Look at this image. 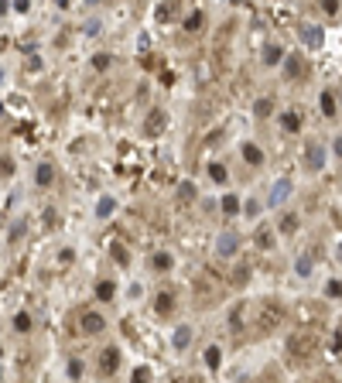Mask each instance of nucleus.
<instances>
[{
    "mask_svg": "<svg viewBox=\"0 0 342 383\" xmlns=\"http://www.w3.org/2000/svg\"><path fill=\"white\" fill-rule=\"evenodd\" d=\"M99 28H103V24H99V18H89V21H86V35H89V38H96V35H99Z\"/></svg>",
    "mask_w": 342,
    "mask_h": 383,
    "instance_id": "c9c22d12",
    "label": "nucleus"
},
{
    "mask_svg": "<svg viewBox=\"0 0 342 383\" xmlns=\"http://www.w3.org/2000/svg\"><path fill=\"white\" fill-rule=\"evenodd\" d=\"M339 260H342V253H339Z\"/></svg>",
    "mask_w": 342,
    "mask_h": 383,
    "instance_id": "c03bdc74",
    "label": "nucleus"
},
{
    "mask_svg": "<svg viewBox=\"0 0 342 383\" xmlns=\"http://www.w3.org/2000/svg\"><path fill=\"white\" fill-rule=\"evenodd\" d=\"M304 168L308 171H322L325 168V147L318 140H308L304 144Z\"/></svg>",
    "mask_w": 342,
    "mask_h": 383,
    "instance_id": "7ed1b4c3",
    "label": "nucleus"
},
{
    "mask_svg": "<svg viewBox=\"0 0 342 383\" xmlns=\"http://www.w3.org/2000/svg\"><path fill=\"white\" fill-rule=\"evenodd\" d=\"M130 383H151V369H147V366H137L133 376H130Z\"/></svg>",
    "mask_w": 342,
    "mask_h": 383,
    "instance_id": "c85d7f7f",
    "label": "nucleus"
},
{
    "mask_svg": "<svg viewBox=\"0 0 342 383\" xmlns=\"http://www.w3.org/2000/svg\"><path fill=\"white\" fill-rule=\"evenodd\" d=\"M318 103H322V113L325 116H335V96H332V93H322Z\"/></svg>",
    "mask_w": 342,
    "mask_h": 383,
    "instance_id": "393cba45",
    "label": "nucleus"
},
{
    "mask_svg": "<svg viewBox=\"0 0 342 383\" xmlns=\"http://www.w3.org/2000/svg\"><path fill=\"white\" fill-rule=\"evenodd\" d=\"M219 363H223V349H219V345H209V349H206V366H209V369H219Z\"/></svg>",
    "mask_w": 342,
    "mask_h": 383,
    "instance_id": "f3484780",
    "label": "nucleus"
},
{
    "mask_svg": "<svg viewBox=\"0 0 342 383\" xmlns=\"http://www.w3.org/2000/svg\"><path fill=\"white\" fill-rule=\"evenodd\" d=\"M223 212H226V216L240 212V199H236V195H223Z\"/></svg>",
    "mask_w": 342,
    "mask_h": 383,
    "instance_id": "cd10ccee",
    "label": "nucleus"
},
{
    "mask_svg": "<svg viewBox=\"0 0 342 383\" xmlns=\"http://www.w3.org/2000/svg\"><path fill=\"white\" fill-rule=\"evenodd\" d=\"M284 72L287 76H298V72H301V52H294V55L284 58Z\"/></svg>",
    "mask_w": 342,
    "mask_h": 383,
    "instance_id": "6ab92c4d",
    "label": "nucleus"
},
{
    "mask_svg": "<svg viewBox=\"0 0 342 383\" xmlns=\"http://www.w3.org/2000/svg\"><path fill=\"white\" fill-rule=\"evenodd\" d=\"M311 264H315V257H311V253H304V257H298V264H294V270H298V277H308V274H311Z\"/></svg>",
    "mask_w": 342,
    "mask_h": 383,
    "instance_id": "aec40b11",
    "label": "nucleus"
},
{
    "mask_svg": "<svg viewBox=\"0 0 342 383\" xmlns=\"http://www.w3.org/2000/svg\"><path fill=\"white\" fill-rule=\"evenodd\" d=\"M247 281H250V267H236V270H233V284H236V287L247 284Z\"/></svg>",
    "mask_w": 342,
    "mask_h": 383,
    "instance_id": "72a5a7b5",
    "label": "nucleus"
},
{
    "mask_svg": "<svg viewBox=\"0 0 342 383\" xmlns=\"http://www.w3.org/2000/svg\"><path fill=\"white\" fill-rule=\"evenodd\" d=\"M113 209H116V199H110V195H103V199L96 202V216H99V219L113 216Z\"/></svg>",
    "mask_w": 342,
    "mask_h": 383,
    "instance_id": "2eb2a0df",
    "label": "nucleus"
},
{
    "mask_svg": "<svg viewBox=\"0 0 342 383\" xmlns=\"http://www.w3.org/2000/svg\"><path fill=\"white\" fill-rule=\"evenodd\" d=\"M284 48H281V45H267V48H264V62H267V65H277V62H284Z\"/></svg>",
    "mask_w": 342,
    "mask_h": 383,
    "instance_id": "ddd939ff",
    "label": "nucleus"
},
{
    "mask_svg": "<svg viewBox=\"0 0 342 383\" xmlns=\"http://www.w3.org/2000/svg\"><path fill=\"white\" fill-rule=\"evenodd\" d=\"M35 181H38L41 188H48V185L55 181V168H52L48 161H45V164H38V171H35Z\"/></svg>",
    "mask_w": 342,
    "mask_h": 383,
    "instance_id": "9b49d317",
    "label": "nucleus"
},
{
    "mask_svg": "<svg viewBox=\"0 0 342 383\" xmlns=\"http://www.w3.org/2000/svg\"><path fill=\"white\" fill-rule=\"evenodd\" d=\"M79 328H82L86 335H96V332H103V328H106V318H103L99 311H86V315L79 318Z\"/></svg>",
    "mask_w": 342,
    "mask_h": 383,
    "instance_id": "39448f33",
    "label": "nucleus"
},
{
    "mask_svg": "<svg viewBox=\"0 0 342 383\" xmlns=\"http://www.w3.org/2000/svg\"><path fill=\"white\" fill-rule=\"evenodd\" d=\"M154 308H157V315H171V308H175V294H171V291H161V294L154 298Z\"/></svg>",
    "mask_w": 342,
    "mask_h": 383,
    "instance_id": "f8f14e48",
    "label": "nucleus"
},
{
    "mask_svg": "<svg viewBox=\"0 0 342 383\" xmlns=\"http://www.w3.org/2000/svg\"><path fill=\"white\" fill-rule=\"evenodd\" d=\"M229 325H233V332H243V305L233 308V315H229Z\"/></svg>",
    "mask_w": 342,
    "mask_h": 383,
    "instance_id": "a878e982",
    "label": "nucleus"
},
{
    "mask_svg": "<svg viewBox=\"0 0 342 383\" xmlns=\"http://www.w3.org/2000/svg\"><path fill=\"white\" fill-rule=\"evenodd\" d=\"M298 230V216H294V212H287L284 219H281V233H294Z\"/></svg>",
    "mask_w": 342,
    "mask_h": 383,
    "instance_id": "7c9ffc66",
    "label": "nucleus"
},
{
    "mask_svg": "<svg viewBox=\"0 0 342 383\" xmlns=\"http://www.w3.org/2000/svg\"><path fill=\"white\" fill-rule=\"evenodd\" d=\"M236 250H240V233L236 230H223L219 240H216V253H219V257H233Z\"/></svg>",
    "mask_w": 342,
    "mask_h": 383,
    "instance_id": "20e7f679",
    "label": "nucleus"
},
{
    "mask_svg": "<svg viewBox=\"0 0 342 383\" xmlns=\"http://www.w3.org/2000/svg\"><path fill=\"white\" fill-rule=\"evenodd\" d=\"M257 247L274 250V230H270V226H260V230H257Z\"/></svg>",
    "mask_w": 342,
    "mask_h": 383,
    "instance_id": "dca6fc26",
    "label": "nucleus"
},
{
    "mask_svg": "<svg viewBox=\"0 0 342 383\" xmlns=\"http://www.w3.org/2000/svg\"><path fill=\"white\" fill-rule=\"evenodd\" d=\"M202 21H206V14H202V11H192L189 18H185V31H199V28H202Z\"/></svg>",
    "mask_w": 342,
    "mask_h": 383,
    "instance_id": "4be33fe9",
    "label": "nucleus"
},
{
    "mask_svg": "<svg viewBox=\"0 0 342 383\" xmlns=\"http://www.w3.org/2000/svg\"><path fill=\"white\" fill-rule=\"evenodd\" d=\"M281 127H284V130H291V134H294V130H301V116H298V113H284V116H281Z\"/></svg>",
    "mask_w": 342,
    "mask_h": 383,
    "instance_id": "412c9836",
    "label": "nucleus"
},
{
    "mask_svg": "<svg viewBox=\"0 0 342 383\" xmlns=\"http://www.w3.org/2000/svg\"><path fill=\"white\" fill-rule=\"evenodd\" d=\"M301 41L308 45V48H322V28L318 24H301Z\"/></svg>",
    "mask_w": 342,
    "mask_h": 383,
    "instance_id": "6e6552de",
    "label": "nucleus"
},
{
    "mask_svg": "<svg viewBox=\"0 0 342 383\" xmlns=\"http://www.w3.org/2000/svg\"><path fill=\"white\" fill-rule=\"evenodd\" d=\"M69 376H72V380L82 376V363H79V359H69Z\"/></svg>",
    "mask_w": 342,
    "mask_h": 383,
    "instance_id": "4c0bfd02",
    "label": "nucleus"
},
{
    "mask_svg": "<svg viewBox=\"0 0 342 383\" xmlns=\"http://www.w3.org/2000/svg\"><path fill=\"white\" fill-rule=\"evenodd\" d=\"M209 178H212V181H219V185H223V181L229 178L226 164H209Z\"/></svg>",
    "mask_w": 342,
    "mask_h": 383,
    "instance_id": "b1692460",
    "label": "nucleus"
},
{
    "mask_svg": "<svg viewBox=\"0 0 342 383\" xmlns=\"http://www.w3.org/2000/svg\"><path fill=\"white\" fill-rule=\"evenodd\" d=\"M322 11H325V14H335V11H339V4H335V0H325Z\"/></svg>",
    "mask_w": 342,
    "mask_h": 383,
    "instance_id": "ea45409f",
    "label": "nucleus"
},
{
    "mask_svg": "<svg viewBox=\"0 0 342 383\" xmlns=\"http://www.w3.org/2000/svg\"><path fill=\"white\" fill-rule=\"evenodd\" d=\"M270 110H274V103H270V99H257V103H253V113L260 116V120H264V116H270Z\"/></svg>",
    "mask_w": 342,
    "mask_h": 383,
    "instance_id": "bb28decb",
    "label": "nucleus"
},
{
    "mask_svg": "<svg viewBox=\"0 0 342 383\" xmlns=\"http://www.w3.org/2000/svg\"><path fill=\"white\" fill-rule=\"evenodd\" d=\"M281 318H284V308L277 305V301H264V305H260V318H257V328H260V332H270L274 325H281Z\"/></svg>",
    "mask_w": 342,
    "mask_h": 383,
    "instance_id": "f03ea898",
    "label": "nucleus"
},
{
    "mask_svg": "<svg viewBox=\"0 0 342 383\" xmlns=\"http://www.w3.org/2000/svg\"><path fill=\"white\" fill-rule=\"evenodd\" d=\"M93 65L99 69V72H103V69H110V55H106V52H99V55H93Z\"/></svg>",
    "mask_w": 342,
    "mask_h": 383,
    "instance_id": "f704fd0d",
    "label": "nucleus"
},
{
    "mask_svg": "<svg viewBox=\"0 0 342 383\" xmlns=\"http://www.w3.org/2000/svg\"><path fill=\"white\" fill-rule=\"evenodd\" d=\"M175 11H178L175 4H161V7H157L154 14H157V21H171V18H175Z\"/></svg>",
    "mask_w": 342,
    "mask_h": 383,
    "instance_id": "c756f323",
    "label": "nucleus"
},
{
    "mask_svg": "<svg viewBox=\"0 0 342 383\" xmlns=\"http://www.w3.org/2000/svg\"><path fill=\"white\" fill-rule=\"evenodd\" d=\"M178 195H182V199H192V195H195V185H192V181H182V185H178Z\"/></svg>",
    "mask_w": 342,
    "mask_h": 383,
    "instance_id": "e433bc0d",
    "label": "nucleus"
},
{
    "mask_svg": "<svg viewBox=\"0 0 342 383\" xmlns=\"http://www.w3.org/2000/svg\"><path fill=\"white\" fill-rule=\"evenodd\" d=\"M243 161L247 164H264V151L257 144H243Z\"/></svg>",
    "mask_w": 342,
    "mask_h": 383,
    "instance_id": "4468645a",
    "label": "nucleus"
},
{
    "mask_svg": "<svg viewBox=\"0 0 342 383\" xmlns=\"http://www.w3.org/2000/svg\"><path fill=\"white\" fill-rule=\"evenodd\" d=\"M315 345H318V335L304 328V332H298V335H291L287 349H291V356H294V359H308V356L315 352Z\"/></svg>",
    "mask_w": 342,
    "mask_h": 383,
    "instance_id": "f257e3e1",
    "label": "nucleus"
},
{
    "mask_svg": "<svg viewBox=\"0 0 342 383\" xmlns=\"http://www.w3.org/2000/svg\"><path fill=\"white\" fill-rule=\"evenodd\" d=\"M113 294H116L113 281H99V284H96V298H99V301H110Z\"/></svg>",
    "mask_w": 342,
    "mask_h": 383,
    "instance_id": "a211bd4d",
    "label": "nucleus"
},
{
    "mask_svg": "<svg viewBox=\"0 0 342 383\" xmlns=\"http://www.w3.org/2000/svg\"><path fill=\"white\" fill-rule=\"evenodd\" d=\"M28 7H31L28 0H14V11H18V14H28Z\"/></svg>",
    "mask_w": 342,
    "mask_h": 383,
    "instance_id": "a19ab883",
    "label": "nucleus"
},
{
    "mask_svg": "<svg viewBox=\"0 0 342 383\" xmlns=\"http://www.w3.org/2000/svg\"><path fill=\"white\" fill-rule=\"evenodd\" d=\"M287 195H291V178H277L270 185V195H267V206H281Z\"/></svg>",
    "mask_w": 342,
    "mask_h": 383,
    "instance_id": "423d86ee",
    "label": "nucleus"
},
{
    "mask_svg": "<svg viewBox=\"0 0 342 383\" xmlns=\"http://www.w3.org/2000/svg\"><path fill=\"white\" fill-rule=\"evenodd\" d=\"M110 250H113V260H116V264H123V267L130 264V257H127V250L120 247V243H113V247H110Z\"/></svg>",
    "mask_w": 342,
    "mask_h": 383,
    "instance_id": "473e14b6",
    "label": "nucleus"
},
{
    "mask_svg": "<svg viewBox=\"0 0 342 383\" xmlns=\"http://www.w3.org/2000/svg\"><path fill=\"white\" fill-rule=\"evenodd\" d=\"M171 264H175L171 253H154V267L157 270H171Z\"/></svg>",
    "mask_w": 342,
    "mask_h": 383,
    "instance_id": "2f4dec72",
    "label": "nucleus"
},
{
    "mask_svg": "<svg viewBox=\"0 0 342 383\" xmlns=\"http://www.w3.org/2000/svg\"><path fill=\"white\" fill-rule=\"evenodd\" d=\"M325 294H332V298H339V294H342V284H339V281H332V284L325 287Z\"/></svg>",
    "mask_w": 342,
    "mask_h": 383,
    "instance_id": "58836bf2",
    "label": "nucleus"
},
{
    "mask_svg": "<svg viewBox=\"0 0 342 383\" xmlns=\"http://www.w3.org/2000/svg\"><path fill=\"white\" fill-rule=\"evenodd\" d=\"M116 366H120V349H103L99 352V369L103 373H116Z\"/></svg>",
    "mask_w": 342,
    "mask_h": 383,
    "instance_id": "1a4fd4ad",
    "label": "nucleus"
},
{
    "mask_svg": "<svg viewBox=\"0 0 342 383\" xmlns=\"http://www.w3.org/2000/svg\"><path fill=\"white\" fill-rule=\"evenodd\" d=\"M0 116H4V103H0Z\"/></svg>",
    "mask_w": 342,
    "mask_h": 383,
    "instance_id": "37998d69",
    "label": "nucleus"
},
{
    "mask_svg": "<svg viewBox=\"0 0 342 383\" xmlns=\"http://www.w3.org/2000/svg\"><path fill=\"white\" fill-rule=\"evenodd\" d=\"M332 147H335V154H339V157H342V134L335 137V144H332Z\"/></svg>",
    "mask_w": 342,
    "mask_h": 383,
    "instance_id": "79ce46f5",
    "label": "nucleus"
},
{
    "mask_svg": "<svg viewBox=\"0 0 342 383\" xmlns=\"http://www.w3.org/2000/svg\"><path fill=\"white\" fill-rule=\"evenodd\" d=\"M195 339V332H192V325H178L175 328V335H171V342H175V349H189V342Z\"/></svg>",
    "mask_w": 342,
    "mask_h": 383,
    "instance_id": "9d476101",
    "label": "nucleus"
},
{
    "mask_svg": "<svg viewBox=\"0 0 342 383\" xmlns=\"http://www.w3.org/2000/svg\"><path fill=\"white\" fill-rule=\"evenodd\" d=\"M14 328H18V332H31V315H28V311H18V315H14Z\"/></svg>",
    "mask_w": 342,
    "mask_h": 383,
    "instance_id": "5701e85b",
    "label": "nucleus"
},
{
    "mask_svg": "<svg viewBox=\"0 0 342 383\" xmlns=\"http://www.w3.org/2000/svg\"><path fill=\"white\" fill-rule=\"evenodd\" d=\"M164 123H168V116L161 113V110H151V113H147V120H144V134H147V137H157L161 130H164Z\"/></svg>",
    "mask_w": 342,
    "mask_h": 383,
    "instance_id": "0eeeda50",
    "label": "nucleus"
}]
</instances>
